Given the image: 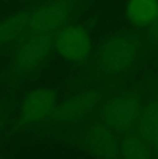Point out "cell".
Listing matches in <instances>:
<instances>
[{"label": "cell", "instance_id": "5b68a950", "mask_svg": "<svg viewBox=\"0 0 158 159\" xmlns=\"http://www.w3.org/2000/svg\"><path fill=\"white\" fill-rule=\"evenodd\" d=\"M54 53L68 64H85L95 53L92 33L83 25L69 22L53 35Z\"/></svg>", "mask_w": 158, "mask_h": 159}, {"label": "cell", "instance_id": "9c48e42d", "mask_svg": "<svg viewBox=\"0 0 158 159\" xmlns=\"http://www.w3.org/2000/svg\"><path fill=\"white\" fill-rule=\"evenodd\" d=\"M26 8L0 18V47H13L28 33Z\"/></svg>", "mask_w": 158, "mask_h": 159}, {"label": "cell", "instance_id": "9a60e30c", "mask_svg": "<svg viewBox=\"0 0 158 159\" xmlns=\"http://www.w3.org/2000/svg\"><path fill=\"white\" fill-rule=\"evenodd\" d=\"M156 159H158V155H157V158H156Z\"/></svg>", "mask_w": 158, "mask_h": 159}, {"label": "cell", "instance_id": "8992f818", "mask_svg": "<svg viewBox=\"0 0 158 159\" xmlns=\"http://www.w3.org/2000/svg\"><path fill=\"white\" fill-rule=\"evenodd\" d=\"M51 87H36L22 97L17 111V122L22 127H33L50 120L56 112L58 98Z\"/></svg>", "mask_w": 158, "mask_h": 159}, {"label": "cell", "instance_id": "7a4b0ae2", "mask_svg": "<svg viewBox=\"0 0 158 159\" xmlns=\"http://www.w3.org/2000/svg\"><path fill=\"white\" fill-rule=\"evenodd\" d=\"M53 53V36L28 32L16 46H13L11 71L20 78L31 76L46 66Z\"/></svg>", "mask_w": 158, "mask_h": 159}, {"label": "cell", "instance_id": "3957f363", "mask_svg": "<svg viewBox=\"0 0 158 159\" xmlns=\"http://www.w3.org/2000/svg\"><path fill=\"white\" fill-rule=\"evenodd\" d=\"M81 0H39L26 8L28 30L53 36L57 30L71 22Z\"/></svg>", "mask_w": 158, "mask_h": 159}, {"label": "cell", "instance_id": "52a82bcc", "mask_svg": "<svg viewBox=\"0 0 158 159\" xmlns=\"http://www.w3.org/2000/svg\"><path fill=\"white\" fill-rule=\"evenodd\" d=\"M101 100L103 93L95 87L81 90L69 96L60 104H57L56 112L51 120L61 126L77 125L79 122H83L95 114V111L100 109Z\"/></svg>", "mask_w": 158, "mask_h": 159}, {"label": "cell", "instance_id": "277c9868", "mask_svg": "<svg viewBox=\"0 0 158 159\" xmlns=\"http://www.w3.org/2000/svg\"><path fill=\"white\" fill-rule=\"evenodd\" d=\"M140 97L135 93H121L100 107V120L118 134L135 130L143 111Z\"/></svg>", "mask_w": 158, "mask_h": 159}, {"label": "cell", "instance_id": "30bf717a", "mask_svg": "<svg viewBox=\"0 0 158 159\" xmlns=\"http://www.w3.org/2000/svg\"><path fill=\"white\" fill-rule=\"evenodd\" d=\"M125 17L136 29H147L158 18V0H126Z\"/></svg>", "mask_w": 158, "mask_h": 159}, {"label": "cell", "instance_id": "4fadbf2b", "mask_svg": "<svg viewBox=\"0 0 158 159\" xmlns=\"http://www.w3.org/2000/svg\"><path fill=\"white\" fill-rule=\"evenodd\" d=\"M144 30L146 32L144 36H143L144 43L148 46H153V47H158V18Z\"/></svg>", "mask_w": 158, "mask_h": 159}, {"label": "cell", "instance_id": "6da1fadb", "mask_svg": "<svg viewBox=\"0 0 158 159\" xmlns=\"http://www.w3.org/2000/svg\"><path fill=\"white\" fill-rule=\"evenodd\" d=\"M144 50V40L136 33H114L104 39L95 51L96 68L107 78L126 75L140 62Z\"/></svg>", "mask_w": 158, "mask_h": 159}, {"label": "cell", "instance_id": "7c38bea8", "mask_svg": "<svg viewBox=\"0 0 158 159\" xmlns=\"http://www.w3.org/2000/svg\"><path fill=\"white\" fill-rule=\"evenodd\" d=\"M153 147L136 130L122 134L121 137V159H156Z\"/></svg>", "mask_w": 158, "mask_h": 159}, {"label": "cell", "instance_id": "ba28073f", "mask_svg": "<svg viewBox=\"0 0 158 159\" xmlns=\"http://www.w3.org/2000/svg\"><path fill=\"white\" fill-rule=\"evenodd\" d=\"M82 143L95 159H121V137L101 120L90 123L83 131Z\"/></svg>", "mask_w": 158, "mask_h": 159}, {"label": "cell", "instance_id": "5bb4252c", "mask_svg": "<svg viewBox=\"0 0 158 159\" xmlns=\"http://www.w3.org/2000/svg\"><path fill=\"white\" fill-rule=\"evenodd\" d=\"M2 127H3V116L0 114V131H2Z\"/></svg>", "mask_w": 158, "mask_h": 159}, {"label": "cell", "instance_id": "8fae6325", "mask_svg": "<svg viewBox=\"0 0 158 159\" xmlns=\"http://www.w3.org/2000/svg\"><path fill=\"white\" fill-rule=\"evenodd\" d=\"M135 130L144 137L146 141L153 147L156 155H158V100L150 101L143 107L140 119Z\"/></svg>", "mask_w": 158, "mask_h": 159}]
</instances>
